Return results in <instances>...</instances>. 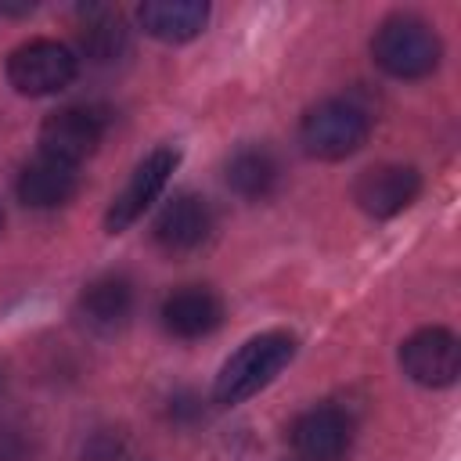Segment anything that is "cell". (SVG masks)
Masks as SVG:
<instances>
[{"instance_id":"1","label":"cell","mask_w":461,"mask_h":461,"mask_svg":"<svg viewBox=\"0 0 461 461\" xmlns=\"http://www.w3.org/2000/svg\"><path fill=\"white\" fill-rule=\"evenodd\" d=\"M295 357V335L288 331H263L252 335L249 342H241L238 353L227 357V364L216 375L212 396L223 407H234L249 396H256L259 389H267Z\"/></svg>"},{"instance_id":"2","label":"cell","mask_w":461,"mask_h":461,"mask_svg":"<svg viewBox=\"0 0 461 461\" xmlns=\"http://www.w3.org/2000/svg\"><path fill=\"white\" fill-rule=\"evenodd\" d=\"M375 65L396 79H425L443 58L436 29L418 14H389L371 36Z\"/></svg>"},{"instance_id":"3","label":"cell","mask_w":461,"mask_h":461,"mask_svg":"<svg viewBox=\"0 0 461 461\" xmlns=\"http://www.w3.org/2000/svg\"><path fill=\"white\" fill-rule=\"evenodd\" d=\"M367 133H371V115L353 97L317 101L299 122L303 151L313 158H324V162L349 158L353 151H360L367 144Z\"/></svg>"},{"instance_id":"4","label":"cell","mask_w":461,"mask_h":461,"mask_svg":"<svg viewBox=\"0 0 461 461\" xmlns=\"http://www.w3.org/2000/svg\"><path fill=\"white\" fill-rule=\"evenodd\" d=\"M79 58L58 40H29L7 58V83L25 97H47L76 79Z\"/></svg>"},{"instance_id":"5","label":"cell","mask_w":461,"mask_h":461,"mask_svg":"<svg viewBox=\"0 0 461 461\" xmlns=\"http://www.w3.org/2000/svg\"><path fill=\"white\" fill-rule=\"evenodd\" d=\"M108 119L101 108L94 104H65L58 112H50L40 126V155H50L58 162L79 166L86 155L97 151V144L104 140Z\"/></svg>"},{"instance_id":"6","label":"cell","mask_w":461,"mask_h":461,"mask_svg":"<svg viewBox=\"0 0 461 461\" xmlns=\"http://www.w3.org/2000/svg\"><path fill=\"white\" fill-rule=\"evenodd\" d=\"M180 162L176 148H155L151 155H144L133 169V176L126 180V187L112 198L108 212H104V230L108 234H122L130 223H137L144 216V209L162 194V187L169 184L173 169Z\"/></svg>"},{"instance_id":"7","label":"cell","mask_w":461,"mask_h":461,"mask_svg":"<svg viewBox=\"0 0 461 461\" xmlns=\"http://www.w3.org/2000/svg\"><path fill=\"white\" fill-rule=\"evenodd\" d=\"M400 367L411 382L425 389L454 385L461 371V342L447 328H418L400 346Z\"/></svg>"},{"instance_id":"8","label":"cell","mask_w":461,"mask_h":461,"mask_svg":"<svg viewBox=\"0 0 461 461\" xmlns=\"http://www.w3.org/2000/svg\"><path fill=\"white\" fill-rule=\"evenodd\" d=\"M421 191V173L414 166L403 162H378L371 169H364L353 184V202L375 216V220H389L396 212H403Z\"/></svg>"},{"instance_id":"9","label":"cell","mask_w":461,"mask_h":461,"mask_svg":"<svg viewBox=\"0 0 461 461\" xmlns=\"http://www.w3.org/2000/svg\"><path fill=\"white\" fill-rule=\"evenodd\" d=\"M292 447L303 461H342L353 443V421L342 407H310L292 421Z\"/></svg>"},{"instance_id":"10","label":"cell","mask_w":461,"mask_h":461,"mask_svg":"<svg viewBox=\"0 0 461 461\" xmlns=\"http://www.w3.org/2000/svg\"><path fill=\"white\" fill-rule=\"evenodd\" d=\"M209 234H212V209L202 194H191V191L173 194L155 220V241L169 256L194 252L198 245H205Z\"/></svg>"},{"instance_id":"11","label":"cell","mask_w":461,"mask_h":461,"mask_svg":"<svg viewBox=\"0 0 461 461\" xmlns=\"http://www.w3.org/2000/svg\"><path fill=\"white\" fill-rule=\"evenodd\" d=\"M22 205L29 209H58L76 198L79 191V166L58 162L50 155H36L32 162L22 166L18 184H14Z\"/></svg>"},{"instance_id":"12","label":"cell","mask_w":461,"mask_h":461,"mask_svg":"<svg viewBox=\"0 0 461 461\" xmlns=\"http://www.w3.org/2000/svg\"><path fill=\"white\" fill-rule=\"evenodd\" d=\"M76 313L83 321V328L97 331V335H112L119 328H126L130 313H133V288L122 274H104L97 281H90L79 292Z\"/></svg>"},{"instance_id":"13","label":"cell","mask_w":461,"mask_h":461,"mask_svg":"<svg viewBox=\"0 0 461 461\" xmlns=\"http://www.w3.org/2000/svg\"><path fill=\"white\" fill-rule=\"evenodd\" d=\"M223 321V303L202 285H184L162 299V324L176 339H202Z\"/></svg>"},{"instance_id":"14","label":"cell","mask_w":461,"mask_h":461,"mask_svg":"<svg viewBox=\"0 0 461 461\" xmlns=\"http://www.w3.org/2000/svg\"><path fill=\"white\" fill-rule=\"evenodd\" d=\"M148 36L162 43H187L209 22V4L202 0H148L137 11Z\"/></svg>"},{"instance_id":"15","label":"cell","mask_w":461,"mask_h":461,"mask_svg":"<svg viewBox=\"0 0 461 461\" xmlns=\"http://www.w3.org/2000/svg\"><path fill=\"white\" fill-rule=\"evenodd\" d=\"M277 180H281V166H277V158H274L267 148H259V144L238 148V151L227 158V184H230L234 194H241V198H249V202L270 198L274 187H277Z\"/></svg>"},{"instance_id":"16","label":"cell","mask_w":461,"mask_h":461,"mask_svg":"<svg viewBox=\"0 0 461 461\" xmlns=\"http://www.w3.org/2000/svg\"><path fill=\"white\" fill-rule=\"evenodd\" d=\"M126 43H130V29H126L119 11H112V7H86L83 11V22H79L83 58H90L94 65H108L126 50Z\"/></svg>"},{"instance_id":"17","label":"cell","mask_w":461,"mask_h":461,"mask_svg":"<svg viewBox=\"0 0 461 461\" xmlns=\"http://www.w3.org/2000/svg\"><path fill=\"white\" fill-rule=\"evenodd\" d=\"M0 230H4V212H0Z\"/></svg>"}]
</instances>
